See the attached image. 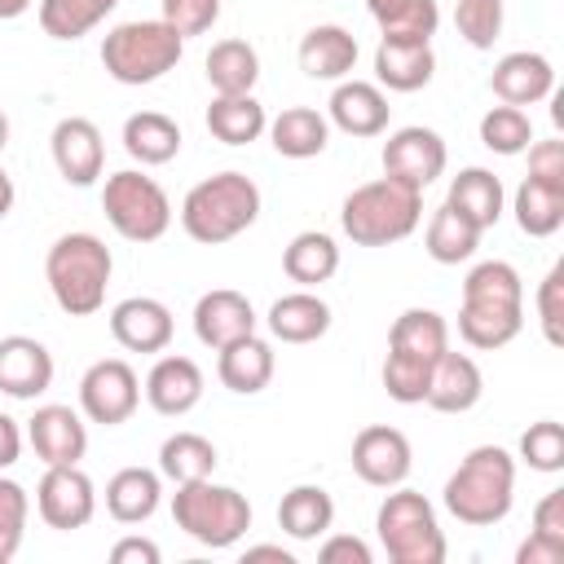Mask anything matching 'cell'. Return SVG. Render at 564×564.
<instances>
[{
    "mask_svg": "<svg viewBox=\"0 0 564 564\" xmlns=\"http://www.w3.org/2000/svg\"><path fill=\"white\" fill-rule=\"evenodd\" d=\"M53 388V352L31 335L0 339V392L13 401H35Z\"/></svg>",
    "mask_w": 564,
    "mask_h": 564,
    "instance_id": "obj_18",
    "label": "cell"
},
{
    "mask_svg": "<svg viewBox=\"0 0 564 564\" xmlns=\"http://www.w3.org/2000/svg\"><path fill=\"white\" fill-rule=\"evenodd\" d=\"M260 79V53L247 40H220L207 53V84L216 97H238L251 93Z\"/></svg>",
    "mask_w": 564,
    "mask_h": 564,
    "instance_id": "obj_35",
    "label": "cell"
},
{
    "mask_svg": "<svg viewBox=\"0 0 564 564\" xmlns=\"http://www.w3.org/2000/svg\"><path fill=\"white\" fill-rule=\"evenodd\" d=\"M375 533L392 564H441L445 560V533L436 524L432 502L419 489L392 485V494L379 502Z\"/></svg>",
    "mask_w": 564,
    "mask_h": 564,
    "instance_id": "obj_8",
    "label": "cell"
},
{
    "mask_svg": "<svg viewBox=\"0 0 564 564\" xmlns=\"http://www.w3.org/2000/svg\"><path fill=\"white\" fill-rule=\"evenodd\" d=\"M141 405V379L123 357H101L84 370L79 379V410L88 423L119 427L137 414Z\"/></svg>",
    "mask_w": 564,
    "mask_h": 564,
    "instance_id": "obj_10",
    "label": "cell"
},
{
    "mask_svg": "<svg viewBox=\"0 0 564 564\" xmlns=\"http://www.w3.org/2000/svg\"><path fill=\"white\" fill-rule=\"evenodd\" d=\"M216 445L198 432H172L159 445V476H167L172 485H189V480H207L216 471Z\"/></svg>",
    "mask_w": 564,
    "mask_h": 564,
    "instance_id": "obj_38",
    "label": "cell"
},
{
    "mask_svg": "<svg viewBox=\"0 0 564 564\" xmlns=\"http://www.w3.org/2000/svg\"><path fill=\"white\" fill-rule=\"evenodd\" d=\"M181 53H185V40L163 18H154V22H119L101 40L106 75L115 84H128V88L163 79L167 70H176Z\"/></svg>",
    "mask_w": 564,
    "mask_h": 564,
    "instance_id": "obj_6",
    "label": "cell"
},
{
    "mask_svg": "<svg viewBox=\"0 0 564 564\" xmlns=\"http://www.w3.org/2000/svg\"><path fill=\"white\" fill-rule=\"evenodd\" d=\"M31 4H35V0H0V22H9V18H22Z\"/></svg>",
    "mask_w": 564,
    "mask_h": 564,
    "instance_id": "obj_56",
    "label": "cell"
},
{
    "mask_svg": "<svg viewBox=\"0 0 564 564\" xmlns=\"http://www.w3.org/2000/svg\"><path fill=\"white\" fill-rule=\"evenodd\" d=\"M432 366L436 361H414V357H383V392L401 405H423L427 383H432Z\"/></svg>",
    "mask_w": 564,
    "mask_h": 564,
    "instance_id": "obj_42",
    "label": "cell"
},
{
    "mask_svg": "<svg viewBox=\"0 0 564 564\" xmlns=\"http://www.w3.org/2000/svg\"><path fill=\"white\" fill-rule=\"evenodd\" d=\"M533 533L564 546V489H551V494L533 507Z\"/></svg>",
    "mask_w": 564,
    "mask_h": 564,
    "instance_id": "obj_49",
    "label": "cell"
},
{
    "mask_svg": "<svg viewBox=\"0 0 564 564\" xmlns=\"http://www.w3.org/2000/svg\"><path fill=\"white\" fill-rule=\"evenodd\" d=\"M256 322L260 317H256L251 300L242 291H229V286H216V291L198 295V304H194V335L203 348H225V344L251 335Z\"/></svg>",
    "mask_w": 564,
    "mask_h": 564,
    "instance_id": "obj_20",
    "label": "cell"
},
{
    "mask_svg": "<svg viewBox=\"0 0 564 564\" xmlns=\"http://www.w3.org/2000/svg\"><path fill=\"white\" fill-rule=\"evenodd\" d=\"M172 520L198 546L225 551V546L242 542V533L251 529V502L234 485H212V476H207V480L176 485V494H172Z\"/></svg>",
    "mask_w": 564,
    "mask_h": 564,
    "instance_id": "obj_7",
    "label": "cell"
},
{
    "mask_svg": "<svg viewBox=\"0 0 564 564\" xmlns=\"http://www.w3.org/2000/svg\"><path fill=\"white\" fill-rule=\"evenodd\" d=\"M282 269H286L291 282H300L304 291H313V286H322V282H330V278L339 273V247H335L330 234L304 229V234H295V238L286 242Z\"/></svg>",
    "mask_w": 564,
    "mask_h": 564,
    "instance_id": "obj_33",
    "label": "cell"
},
{
    "mask_svg": "<svg viewBox=\"0 0 564 564\" xmlns=\"http://www.w3.org/2000/svg\"><path fill=\"white\" fill-rule=\"evenodd\" d=\"M489 88L502 106H538L555 93V66L542 57V53H529V48H516L507 57L494 62L489 70Z\"/></svg>",
    "mask_w": 564,
    "mask_h": 564,
    "instance_id": "obj_17",
    "label": "cell"
},
{
    "mask_svg": "<svg viewBox=\"0 0 564 564\" xmlns=\"http://www.w3.org/2000/svg\"><path fill=\"white\" fill-rule=\"evenodd\" d=\"M159 498H163V480L159 471L150 467H119L110 480H106V511L110 520L119 524H141L159 511Z\"/></svg>",
    "mask_w": 564,
    "mask_h": 564,
    "instance_id": "obj_27",
    "label": "cell"
},
{
    "mask_svg": "<svg viewBox=\"0 0 564 564\" xmlns=\"http://www.w3.org/2000/svg\"><path fill=\"white\" fill-rule=\"evenodd\" d=\"M35 511L48 529H84L97 516V485L88 480V471H79V463L70 467H44L40 485H35Z\"/></svg>",
    "mask_w": 564,
    "mask_h": 564,
    "instance_id": "obj_11",
    "label": "cell"
},
{
    "mask_svg": "<svg viewBox=\"0 0 564 564\" xmlns=\"http://www.w3.org/2000/svg\"><path fill=\"white\" fill-rule=\"evenodd\" d=\"M295 57H300V70H304L308 79H330V84H339V79H348L352 66H357V35L344 31V26H335V22H322V26L304 31Z\"/></svg>",
    "mask_w": 564,
    "mask_h": 564,
    "instance_id": "obj_25",
    "label": "cell"
},
{
    "mask_svg": "<svg viewBox=\"0 0 564 564\" xmlns=\"http://www.w3.org/2000/svg\"><path fill=\"white\" fill-rule=\"evenodd\" d=\"M480 247V229L458 216L449 203H441L432 216H427V229H423V251L436 260V264H463L471 260Z\"/></svg>",
    "mask_w": 564,
    "mask_h": 564,
    "instance_id": "obj_36",
    "label": "cell"
},
{
    "mask_svg": "<svg viewBox=\"0 0 564 564\" xmlns=\"http://www.w3.org/2000/svg\"><path fill=\"white\" fill-rule=\"evenodd\" d=\"M172 308L154 295H128L110 308V335L128 352H163L172 344Z\"/></svg>",
    "mask_w": 564,
    "mask_h": 564,
    "instance_id": "obj_15",
    "label": "cell"
},
{
    "mask_svg": "<svg viewBox=\"0 0 564 564\" xmlns=\"http://www.w3.org/2000/svg\"><path fill=\"white\" fill-rule=\"evenodd\" d=\"M388 115H392V106H388L383 88L370 79H339L326 101V119L348 137H379L388 128Z\"/></svg>",
    "mask_w": 564,
    "mask_h": 564,
    "instance_id": "obj_21",
    "label": "cell"
},
{
    "mask_svg": "<svg viewBox=\"0 0 564 564\" xmlns=\"http://www.w3.org/2000/svg\"><path fill=\"white\" fill-rule=\"evenodd\" d=\"M278 524L295 542H317L335 524V498L322 485H295L278 502Z\"/></svg>",
    "mask_w": 564,
    "mask_h": 564,
    "instance_id": "obj_31",
    "label": "cell"
},
{
    "mask_svg": "<svg viewBox=\"0 0 564 564\" xmlns=\"http://www.w3.org/2000/svg\"><path fill=\"white\" fill-rule=\"evenodd\" d=\"M264 132L282 159H317L330 141V119L313 106H286L278 119H269Z\"/></svg>",
    "mask_w": 564,
    "mask_h": 564,
    "instance_id": "obj_28",
    "label": "cell"
},
{
    "mask_svg": "<svg viewBox=\"0 0 564 564\" xmlns=\"http://www.w3.org/2000/svg\"><path fill=\"white\" fill-rule=\"evenodd\" d=\"M445 348H449V322L436 308H405L388 330V352L397 357L436 361Z\"/></svg>",
    "mask_w": 564,
    "mask_h": 564,
    "instance_id": "obj_32",
    "label": "cell"
},
{
    "mask_svg": "<svg viewBox=\"0 0 564 564\" xmlns=\"http://www.w3.org/2000/svg\"><path fill=\"white\" fill-rule=\"evenodd\" d=\"M511 212H516L520 234H529V238H551V234L564 225V185H546V181L524 176L520 189H516Z\"/></svg>",
    "mask_w": 564,
    "mask_h": 564,
    "instance_id": "obj_37",
    "label": "cell"
},
{
    "mask_svg": "<svg viewBox=\"0 0 564 564\" xmlns=\"http://www.w3.org/2000/svg\"><path fill=\"white\" fill-rule=\"evenodd\" d=\"M436 75L432 40H379L375 48V79L388 93H419Z\"/></svg>",
    "mask_w": 564,
    "mask_h": 564,
    "instance_id": "obj_22",
    "label": "cell"
},
{
    "mask_svg": "<svg viewBox=\"0 0 564 564\" xmlns=\"http://www.w3.org/2000/svg\"><path fill=\"white\" fill-rule=\"evenodd\" d=\"M533 141V119L520 106H489L480 115V145L494 154H524Z\"/></svg>",
    "mask_w": 564,
    "mask_h": 564,
    "instance_id": "obj_41",
    "label": "cell"
},
{
    "mask_svg": "<svg viewBox=\"0 0 564 564\" xmlns=\"http://www.w3.org/2000/svg\"><path fill=\"white\" fill-rule=\"evenodd\" d=\"M502 198H507V194H502V181H498L489 167H463V172L449 181V194H445V203H449L458 216H467L480 234L498 225Z\"/></svg>",
    "mask_w": 564,
    "mask_h": 564,
    "instance_id": "obj_30",
    "label": "cell"
},
{
    "mask_svg": "<svg viewBox=\"0 0 564 564\" xmlns=\"http://www.w3.org/2000/svg\"><path fill=\"white\" fill-rule=\"evenodd\" d=\"M101 212L110 220V229L128 242H159L172 225V198L167 189L137 172V167H123V172H110L106 185H101Z\"/></svg>",
    "mask_w": 564,
    "mask_h": 564,
    "instance_id": "obj_9",
    "label": "cell"
},
{
    "mask_svg": "<svg viewBox=\"0 0 564 564\" xmlns=\"http://www.w3.org/2000/svg\"><path fill=\"white\" fill-rule=\"evenodd\" d=\"M449 163V150L441 141L436 128H423V123H410V128H397L388 141H383V176L401 181V185H414V189H427Z\"/></svg>",
    "mask_w": 564,
    "mask_h": 564,
    "instance_id": "obj_12",
    "label": "cell"
},
{
    "mask_svg": "<svg viewBox=\"0 0 564 564\" xmlns=\"http://www.w3.org/2000/svg\"><path fill=\"white\" fill-rule=\"evenodd\" d=\"M123 150L141 167H163L181 154V128L163 110H137L123 119Z\"/></svg>",
    "mask_w": 564,
    "mask_h": 564,
    "instance_id": "obj_29",
    "label": "cell"
},
{
    "mask_svg": "<svg viewBox=\"0 0 564 564\" xmlns=\"http://www.w3.org/2000/svg\"><path fill=\"white\" fill-rule=\"evenodd\" d=\"M560 560H564V546L546 542L538 533H529V542H520V551H516V564H560Z\"/></svg>",
    "mask_w": 564,
    "mask_h": 564,
    "instance_id": "obj_52",
    "label": "cell"
},
{
    "mask_svg": "<svg viewBox=\"0 0 564 564\" xmlns=\"http://www.w3.org/2000/svg\"><path fill=\"white\" fill-rule=\"evenodd\" d=\"M26 516H31V498L18 480L0 476V555H18L22 533H26Z\"/></svg>",
    "mask_w": 564,
    "mask_h": 564,
    "instance_id": "obj_45",
    "label": "cell"
},
{
    "mask_svg": "<svg viewBox=\"0 0 564 564\" xmlns=\"http://www.w3.org/2000/svg\"><path fill=\"white\" fill-rule=\"evenodd\" d=\"M419 220H423V189L401 185L392 176L357 185L339 207V225L357 247L401 242L419 229Z\"/></svg>",
    "mask_w": 564,
    "mask_h": 564,
    "instance_id": "obj_5",
    "label": "cell"
},
{
    "mask_svg": "<svg viewBox=\"0 0 564 564\" xmlns=\"http://www.w3.org/2000/svg\"><path fill=\"white\" fill-rule=\"evenodd\" d=\"M529 176L546 185H564V141H529Z\"/></svg>",
    "mask_w": 564,
    "mask_h": 564,
    "instance_id": "obj_48",
    "label": "cell"
},
{
    "mask_svg": "<svg viewBox=\"0 0 564 564\" xmlns=\"http://www.w3.org/2000/svg\"><path fill=\"white\" fill-rule=\"evenodd\" d=\"M520 458L533 467V471H564V427L555 419H538L529 423V432L520 436Z\"/></svg>",
    "mask_w": 564,
    "mask_h": 564,
    "instance_id": "obj_43",
    "label": "cell"
},
{
    "mask_svg": "<svg viewBox=\"0 0 564 564\" xmlns=\"http://www.w3.org/2000/svg\"><path fill=\"white\" fill-rule=\"evenodd\" d=\"M115 273V256L97 234H62L44 256V278L62 313L93 317L106 304V286Z\"/></svg>",
    "mask_w": 564,
    "mask_h": 564,
    "instance_id": "obj_3",
    "label": "cell"
},
{
    "mask_svg": "<svg viewBox=\"0 0 564 564\" xmlns=\"http://www.w3.org/2000/svg\"><path fill=\"white\" fill-rule=\"evenodd\" d=\"M538 322L551 348L564 344V264H551V273L538 282Z\"/></svg>",
    "mask_w": 564,
    "mask_h": 564,
    "instance_id": "obj_46",
    "label": "cell"
},
{
    "mask_svg": "<svg viewBox=\"0 0 564 564\" xmlns=\"http://www.w3.org/2000/svg\"><path fill=\"white\" fill-rule=\"evenodd\" d=\"M256 216H260V185L247 172H216L198 181L181 203V229L203 247H220L247 234Z\"/></svg>",
    "mask_w": 564,
    "mask_h": 564,
    "instance_id": "obj_4",
    "label": "cell"
},
{
    "mask_svg": "<svg viewBox=\"0 0 564 564\" xmlns=\"http://www.w3.org/2000/svg\"><path fill=\"white\" fill-rule=\"evenodd\" d=\"M410 467H414V449H410V436L401 427L370 423L352 436V471L366 485H375V489L405 485Z\"/></svg>",
    "mask_w": 564,
    "mask_h": 564,
    "instance_id": "obj_13",
    "label": "cell"
},
{
    "mask_svg": "<svg viewBox=\"0 0 564 564\" xmlns=\"http://www.w3.org/2000/svg\"><path fill=\"white\" fill-rule=\"evenodd\" d=\"M520 330H524V282H520L516 264L480 260L463 278V304H458L463 344L494 352V348H507Z\"/></svg>",
    "mask_w": 564,
    "mask_h": 564,
    "instance_id": "obj_1",
    "label": "cell"
},
{
    "mask_svg": "<svg viewBox=\"0 0 564 564\" xmlns=\"http://www.w3.org/2000/svg\"><path fill=\"white\" fill-rule=\"evenodd\" d=\"M383 40H432L441 26L436 0H366Z\"/></svg>",
    "mask_w": 564,
    "mask_h": 564,
    "instance_id": "obj_39",
    "label": "cell"
},
{
    "mask_svg": "<svg viewBox=\"0 0 564 564\" xmlns=\"http://www.w3.org/2000/svg\"><path fill=\"white\" fill-rule=\"evenodd\" d=\"M242 560H278V564H295L291 560V551H282V546H269V542H260V546H247V555Z\"/></svg>",
    "mask_w": 564,
    "mask_h": 564,
    "instance_id": "obj_54",
    "label": "cell"
},
{
    "mask_svg": "<svg viewBox=\"0 0 564 564\" xmlns=\"http://www.w3.org/2000/svg\"><path fill=\"white\" fill-rule=\"evenodd\" d=\"M18 454H22V427H18V419L0 414V471L13 467Z\"/></svg>",
    "mask_w": 564,
    "mask_h": 564,
    "instance_id": "obj_53",
    "label": "cell"
},
{
    "mask_svg": "<svg viewBox=\"0 0 564 564\" xmlns=\"http://www.w3.org/2000/svg\"><path fill=\"white\" fill-rule=\"evenodd\" d=\"M485 397V375L467 352H441L432 366V383H427V405L441 414H467L476 401Z\"/></svg>",
    "mask_w": 564,
    "mask_h": 564,
    "instance_id": "obj_24",
    "label": "cell"
},
{
    "mask_svg": "<svg viewBox=\"0 0 564 564\" xmlns=\"http://www.w3.org/2000/svg\"><path fill=\"white\" fill-rule=\"evenodd\" d=\"M48 150H53V163L62 172L66 185H93L106 167V141H101V128L84 115H66L57 119L53 137H48Z\"/></svg>",
    "mask_w": 564,
    "mask_h": 564,
    "instance_id": "obj_14",
    "label": "cell"
},
{
    "mask_svg": "<svg viewBox=\"0 0 564 564\" xmlns=\"http://www.w3.org/2000/svg\"><path fill=\"white\" fill-rule=\"evenodd\" d=\"M216 352H220V357H216V375H220V383H225L229 392L256 397V392L269 388L273 366H278L269 339H260V335L251 330V335H242V339H234V344H225V348H216Z\"/></svg>",
    "mask_w": 564,
    "mask_h": 564,
    "instance_id": "obj_23",
    "label": "cell"
},
{
    "mask_svg": "<svg viewBox=\"0 0 564 564\" xmlns=\"http://www.w3.org/2000/svg\"><path fill=\"white\" fill-rule=\"evenodd\" d=\"M0 564H9V555H0Z\"/></svg>",
    "mask_w": 564,
    "mask_h": 564,
    "instance_id": "obj_58",
    "label": "cell"
},
{
    "mask_svg": "<svg viewBox=\"0 0 564 564\" xmlns=\"http://www.w3.org/2000/svg\"><path fill=\"white\" fill-rule=\"evenodd\" d=\"M145 401L163 419L189 414L203 401V370H198V361L194 357H181V352L159 357L150 366V375H145Z\"/></svg>",
    "mask_w": 564,
    "mask_h": 564,
    "instance_id": "obj_19",
    "label": "cell"
},
{
    "mask_svg": "<svg viewBox=\"0 0 564 564\" xmlns=\"http://www.w3.org/2000/svg\"><path fill=\"white\" fill-rule=\"evenodd\" d=\"M441 502L458 524H471V529H489L507 520L516 502V458L502 445L467 449V458L445 480Z\"/></svg>",
    "mask_w": 564,
    "mask_h": 564,
    "instance_id": "obj_2",
    "label": "cell"
},
{
    "mask_svg": "<svg viewBox=\"0 0 564 564\" xmlns=\"http://www.w3.org/2000/svg\"><path fill=\"white\" fill-rule=\"evenodd\" d=\"M26 441L44 467H70L88 454V427L70 405H40L26 419Z\"/></svg>",
    "mask_w": 564,
    "mask_h": 564,
    "instance_id": "obj_16",
    "label": "cell"
},
{
    "mask_svg": "<svg viewBox=\"0 0 564 564\" xmlns=\"http://www.w3.org/2000/svg\"><path fill=\"white\" fill-rule=\"evenodd\" d=\"M454 26L471 48H494V40L502 35V0H458Z\"/></svg>",
    "mask_w": 564,
    "mask_h": 564,
    "instance_id": "obj_44",
    "label": "cell"
},
{
    "mask_svg": "<svg viewBox=\"0 0 564 564\" xmlns=\"http://www.w3.org/2000/svg\"><path fill=\"white\" fill-rule=\"evenodd\" d=\"M13 198H18V189H13V176L4 172V163H0V220L13 212Z\"/></svg>",
    "mask_w": 564,
    "mask_h": 564,
    "instance_id": "obj_55",
    "label": "cell"
},
{
    "mask_svg": "<svg viewBox=\"0 0 564 564\" xmlns=\"http://www.w3.org/2000/svg\"><path fill=\"white\" fill-rule=\"evenodd\" d=\"M110 564H159V546L150 538H119L110 546Z\"/></svg>",
    "mask_w": 564,
    "mask_h": 564,
    "instance_id": "obj_51",
    "label": "cell"
},
{
    "mask_svg": "<svg viewBox=\"0 0 564 564\" xmlns=\"http://www.w3.org/2000/svg\"><path fill=\"white\" fill-rule=\"evenodd\" d=\"M216 18H220V0H163V22H167L181 40L212 31Z\"/></svg>",
    "mask_w": 564,
    "mask_h": 564,
    "instance_id": "obj_47",
    "label": "cell"
},
{
    "mask_svg": "<svg viewBox=\"0 0 564 564\" xmlns=\"http://www.w3.org/2000/svg\"><path fill=\"white\" fill-rule=\"evenodd\" d=\"M264 128H269V115L256 101V93L212 97V106H207V132L225 145H251V141H260Z\"/></svg>",
    "mask_w": 564,
    "mask_h": 564,
    "instance_id": "obj_34",
    "label": "cell"
},
{
    "mask_svg": "<svg viewBox=\"0 0 564 564\" xmlns=\"http://www.w3.org/2000/svg\"><path fill=\"white\" fill-rule=\"evenodd\" d=\"M317 560H322V564H370L375 555H370V546H366L361 538L335 533V538H326V542L317 546Z\"/></svg>",
    "mask_w": 564,
    "mask_h": 564,
    "instance_id": "obj_50",
    "label": "cell"
},
{
    "mask_svg": "<svg viewBox=\"0 0 564 564\" xmlns=\"http://www.w3.org/2000/svg\"><path fill=\"white\" fill-rule=\"evenodd\" d=\"M119 0H40V26L48 40H79L88 35Z\"/></svg>",
    "mask_w": 564,
    "mask_h": 564,
    "instance_id": "obj_40",
    "label": "cell"
},
{
    "mask_svg": "<svg viewBox=\"0 0 564 564\" xmlns=\"http://www.w3.org/2000/svg\"><path fill=\"white\" fill-rule=\"evenodd\" d=\"M269 335L282 339V344H313L330 330V304L313 291H291V295H278L269 304Z\"/></svg>",
    "mask_w": 564,
    "mask_h": 564,
    "instance_id": "obj_26",
    "label": "cell"
},
{
    "mask_svg": "<svg viewBox=\"0 0 564 564\" xmlns=\"http://www.w3.org/2000/svg\"><path fill=\"white\" fill-rule=\"evenodd\" d=\"M4 145H9V115L0 110V154H4Z\"/></svg>",
    "mask_w": 564,
    "mask_h": 564,
    "instance_id": "obj_57",
    "label": "cell"
}]
</instances>
